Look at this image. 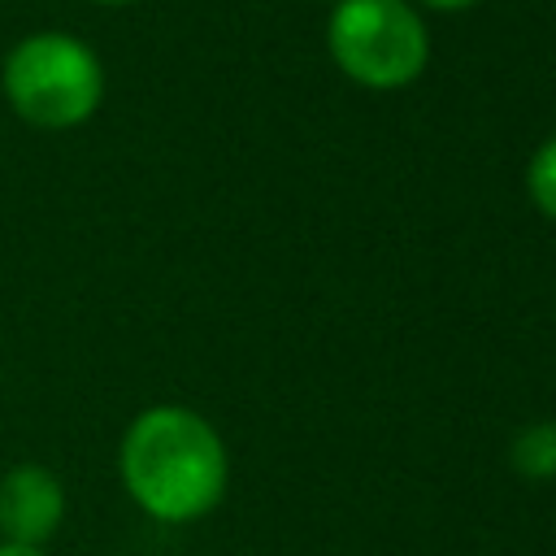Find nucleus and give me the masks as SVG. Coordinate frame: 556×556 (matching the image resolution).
I'll use <instances>...</instances> for the list:
<instances>
[{
    "label": "nucleus",
    "instance_id": "obj_4",
    "mask_svg": "<svg viewBox=\"0 0 556 556\" xmlns=\"http://www.w3.org/2000/svg\"><path fill=\"white\" fill-rule=\"evenodd\" d=\"M65 521V486L39 460H17L0 473V539L43 547Z\"/></svg>",
    "mask_w": 556,
    "mask_h": 556
},
{
    "label": "nucleus",
    "instance_id": "obj_5",
    "mask_svg": "<svg viewBox=\"0 0 556 556\" xmlns=\"http://www.w3.org/2000/svg\"><path fill=\"white\" fill-rule=\"evenodd\" d=\"M513 469L526 478H556V421H534L513 439Z\"/></svg>",
    "mask_w": 556,
    "mask_h": 556
},
{
    "label": "nucleus",
    "instance_id": "obj_1",
    "mask_svg": "<svg viewBox=\"0 0 556 556\" xmlns=\"http://www.w3.org/2000/svg\"><path fill=\"white\" fill-rule=\"evenodd\" d=\"M117 473L152 521L187 526L222 504L230 460L208 417L182 404H152L126 426Z\"/></svg>",
    "mask_w": 556,
    "mask_h": 556
},
{
    "label": "nucleus",
    "instance_id": "obj_3",
    "mask_svg": "<svg viewBox=\"0 0 556 556\" xmlns=\"http://www.w3.org/2000/svg\"><path fill=\"white\" fill-rule=\"evenodd\" d=\"M334 65L374 91L408 87L430 61V30L404 0H339L326 26Z\"/></svg>",
    "mask_w": 556,
    "mask_h": 556
},
{
    "label": "nucleus",
    "instance_id": "obj_9",
    "mask_svg": "<svg viewBox=\"0 0 556 556\" xmlns=\"http://www.w3.org/2000/svg\"><path fill=\"white\" fill-rule=\"evenodd\" d=\"M91 4H109V9H117V4H135V0H91Z\"/></svg>",
    "mask_w": 556,
    "mask_h": 556
},
{
    "label": "nucleus",
    "instance_id": "obj_6",
    "mask_svg": "<svg viewBox=\"0 0 556 556\" xmlns=\"http://www.w3.org/2000/svg\"><path fill=\"white\" fill-rule=\"evenodd\" d=\"M526 191L534 200V208L543 217L556 222V135L530 156V169H526Z\"/></svg>",
    "mask_w": 556,
    "mask_h": 556
},
{
    "label": "nucleus",
    "instance_id": "obj_2",
    "mask_svg": "<svg viewBox=\"0 0 556 556\" xmlns=\"http://www.w3.org/2000/svg\"><path fill=\"white\" fill-rule=\"evenodd\" d=\"M0 96L30 130H78L104 104V65L70 30H35L0 61Z\"/></svg>",
    "mask_w": 556,
    "mask_h": 556
},
{
    "label": "nucleus",
    "instance_id": "obj_8",
    "mask_svg": "<svg viewBox=\"0 0 556 556\" xmlns=\"http://www.w3.org/2000/svg\"><path fill=\"white\" fill-rule=\"evenodd\" d=\"M421 4H430V9H443V13H456V9H473L478 0H421Z\"/></svg>",
    "mask_w": 556,
    "mask_h": 556
},
{
    "label": "nucleus",
    "instance_id": "obj_7",
    "mask_svg": "<svg viewBox=\"0 0 556 556\" xmlns=\"http://www.w3.org/2000/svg\"><path fill=\"white\" fill-rule=\"evenodd\" d=\"M0 556H48L43 547H22V543H4L0 539Z\"/></svg>",
    "mask_w": 556,
    "mask_h": 556
}]
</instances>
